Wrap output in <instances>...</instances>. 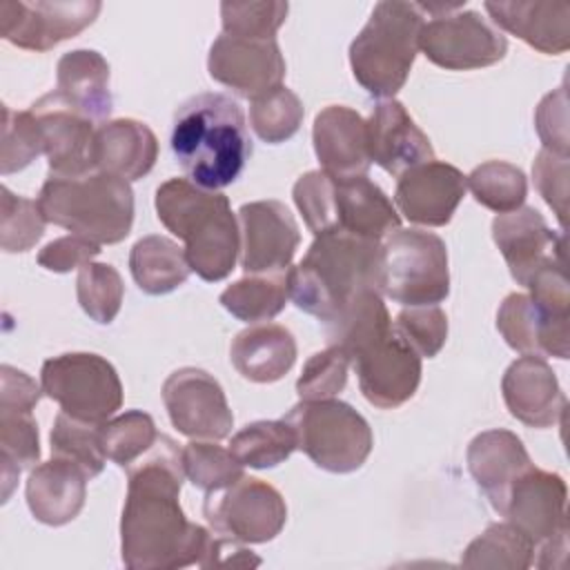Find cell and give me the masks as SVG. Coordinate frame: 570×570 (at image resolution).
<instances>
[{"mask_svg": "<svg viewBox=\"0 0 570 570\" xmlns=\"http://www.w3.org/2000/svg\"><path fill=\"white\" fill-rule=\"evenodd\" d=\"M327 325V345L338 347L350 363L385 338L394 323L383 303V294L365 289L354 296Z\"/></svg>", "mask_w": 570, "mask_h": 570, "instance_id": "cell-32", "label": "cell"}, {"mask_svg": "<svg viewBox=\"0 0 570 570\" xmlns=\"http://www.w3.org/2000/svg\"><path fill=\"white\" fill-rule=\"evenodd\" d=\"M283 421L292 428L296 448L321 470L334 474L354 472L372 452L374 439L367 421L338 399L301 401Z\"/></svg>", "mask_w": 570, "mask_h": 570, "instance_id": "cell-8", "label": "cell"}, {"mask_svg": "<svg viewBox=\"0 0 570 570\" xmlns=\"http://www.w3.org/2000/svg\"><path fill=\"white\" fill-rule=\"evenodd\" d=\"M532 178L537 191L557 214L559 225L563 229L568 214V156L541 149L532 165Z\"/></svg>", "mask_w": 570, "mask_h": 570, "instance_id": "cell-49", "label": "cell"}, {"mask_svg": "<svg viewBox=\"0 0 570 570\" xmlns=\"http://www.w3.org/2000/svg\"><path fill=\"white\" fill-rule=\"evenodd\" d=\"M129 269L136 285L151 296L169 294L189 278L185 249L167 236H145L129 252Z\"/></svg>", "mask_w": 570, "mask_h": 570, "instance_id": "cell-33", "label": "cell"}, {"mask_svg": "<svg viewBox=\"0 0 570 570\" xmlns=\"http://www.w3.org/2000/svg\"><path fill=\"white\" fill-rule=\"evenodd\" d=\"M240 267L245 274L287 272L301 243L298 225L281 200H254L238 209Z\"/></svg>", "mask_w": 570, "mask_h": 570, "instance_id": "cell-17", "label": "cell"}, {"mask_svg": "<svg viewBox=\"0 0 570 570\" xmlns=\"http://www.w3.org/2000/svg\"><path fill=\"white\" fill-rule=\"evenodd\" d=\"M207 71L236 96L254 100L283 85L285 58L276 40L220 33L209 47Z\"/></svg>", "mask_w": 570, "mask_h": 570, "instance_id": "cell-16", "label": "cell"}, {"mask_svg": "<svg viewBox=\"0 0 570 570\" xmlns=\"http://www.w3.org/2000/svg\"><path fill=\"white\" fill-rule=\"evenodd\" d=\"M198 566L200 568H220V566H232V568L249 566L252 568V566H261V559L256 554H252V550H247L243 541L212 530L209 546Z\"/></svg>", "mask_w": 570, "mask_h": 570, "instance_id": "cell-53", "label": "cell"}, {"mask_svg": "<svg viewBox=\"0 0 570 570\" xmlns=\"http://www.w3.org/2000/svg\"><path fill=\"white\" fill-rule=\"evenodd\" d=\"M289 298L287 272L247 274L220 294V305L245 323L269 321L283 312Z\"/></svg>", "mask_w": 570, "mask_h": 570, "instance_id": "cell-35", "label": "cell"}, {"mask_svg": "<svg viewBox=\"0 0 570 570\" xmlns=\"http://www.w3.org/2000/svg\"><path fill=\"white\" fill-rule=\"evenodd\" d=\"M296 450L292 428L281 421H254L240 428L232 441L229 452L243 468L267 470L287 461Z\"/></svg>", "mask_w": 570, "mask_h": 570, "instance_id": "cell-37", "label": "cell"}, {"mask_svg": "<svg viewBox=\"0 0 570 570\" xmlns=\"http://www.w3.org/2000/svg\"><path fill=\"white\" fill-rule=\"evenodd\" d=\"M47 223L98 245H114L129 236L134 225V191L127 180L89 171L85 176H47L38 194Z\"/></svg>", "mask_w": 570, "mask_h": 570, "instance_id": "cell-6", "label": "cell"}, {"mask_svg": "<svg viewBox=\"0 0 570 570\" xmlns=\"http://www.w3.org/2000/svg\"><path fill=\"white\" fill-rule=\"evenodd\" d=\"M350 365L358 376V387L365 401L381 410L403 405L414 396L421 383V356L396 330L356 356Z\"/></svg>", "mask_w": 570, "mask_h": 570, "instance_id": "cell-19", "label": "cell"}, {"mask_svg": "<svg viewBox=\"0 0 570 570\" xmlns=\"http://www.w3.org/2000/svg\"><path fill=\"white\" fill-rule=\"evenodd\" d=\"M158 439L154 419L142 410H127L100 425L105 456L120 468L140 459Z\"/></svg>", "mask_w": 570, "mask_h": 570, "instance_id": "cell-41", "label": "cell"}, {"mask_svg": "<svg viewBox=\"0 0 570 570\" xmlns=\"http://www.w3.org/2000/svg\"><path fill=\"white\" fill-rule=\"evenodd\" d=\"M42 394V385H38L22 370L11 365L0 367V410L31 412Z\"/></svg>", "mask_w": 570, "mask_h": 570, "instance_id": "cell-52", "label": "cell"}, {"mask_svg": "<svg viewBox=\"0 0 570 570\" xmlns=\"http://www.w3.org/2000/svg\"><path fill=\"white\" fill-rule=\"evenodd\" d=\"M468 470L492 508L501 514L510 485L530 465H534L521 443L510 430H485L468 445Z\"/></svg>", "mask_w": 570, "mask_h": 570, "instance_id": "cell-26", "label": "cell"}, {"mask_svg": "<svg viewBox=\"0 0 570 570\" xmlns=\"http://www.w3.org/2000/svg\"><path fill=\"white\" fill-rule=\"evenodd\" d=\"M183 468L191 485L212 492L243 476V465L236 456L214 441L191 439L183 448Z\"/></svg>", "mask_w": 570, "mask_h": 570, "instance_id": "cell-43", "label": "cell"}, {"mask_svg": "<svg viewBox=\"0 0 570 570\" xmlns=\"http://www.w3.org/2000/svg\"><path fill=\"white\" fill-rule=\"evenodd\" d=\"M292 196L314 236L343 232L383 240L401 227L396 207L367 174L336 178L314 169L294 183Z\"/></svg>", "mask_w": 570, "mask_h": 570, "instance_id": "cell-5", "label": "cell"}, {"mask_svg": "<svg viewBox=\"0 0 570 570\" xmlns=\"http://www.w3.org/2000/svg\"><path fill=\"white\" fill-rule=\"evenodd\" d=\"M568 488L557 472L530 465L510 485L503 517L534 546L568 534Z\"/></svg>", "mask_w": 570, "mask_h": 570, "instance_id": "cell-18", "label": "cell"}, {"mask_svg": "<svg viewBox=\"0 0 570 570\" xmlns=\"http://www.w3.org/2000/svg\"><path fill=\"white\" fill-rule=\"evenodd\" d=\"M98 0H2L0 33L27 51H49L62 40L78 36L100 13Z\"/></svg>", "mask_w": 570, "mask_h": 570, "instance_id": "cell-13", "label": "cell"}, {"mask_svg": "<svg viewBox=\"0 0 570 570\" xmlns=\"http://www.w3.org/2000/svg\"><path fill=\"white\" fill-rule=\"evenodd\" d=\"M394 330L419 352V356H436L448 338V316L439 305L403 307L396 314Z\"/></svg>", "mask_w": 570, "mask_h": 570, "instance_id": "cell-48", "label": "cell"}, {"mask_svg": "<svg viewBox=\"0 0 570 570\" xmlns=\"http://www.w3.org/2000/svg\"><path fill=\"white\" fill-rule=\"evenodd\" d=\"M42 392L78 421L102 425L122 405L116 367L91 352H67L47 358L40 370Z\"/></svg>", "mask_w": 570, "mask_h": 570, "instance_id": "cell-10", "label": "cell"}, {"mask_svg": "<svg viewBox=\"0 0 570 570\" xmlns=\"http://www.w3.org/2000/svg\"><path fill=\"white\" fill-rule=\"evenodd\" d=\"M87 481V474L65 459L51 456V461L36 465L24 488L33 519L45 525L73 521L85 505Z\"/></svg>", "mask_w": 570, "mask_h": 570, "instance_id": "cell-27", "label": "cell"}, {"mask_svg": "<svg viewBox=\"0 0 570 570\" xmlns=\"http://www.w3.org/2000/svg\"><path fill=\"white\" fill-rule=\"evenodd\" d=\"M534 125L543 149L568 156V94L563 85L543 96L534 111Z\"/></svg>", "mask_w": 570, "mask_h": 570, "instance_id": "cell-50", "label": "cell"}, {"mask_svg": "<svg viewBox=\"0 0 570 570\" xmlns=\"http://www.w3.org/2000/svg\"><path fill=\"white\" fill-rule=\"evenodd\" d=\"M497 29H503L532 49L559 56L570 47V4L563 0H501L483 2Z\"/></svg>", "mask_w": 570, "mask_h": 570, "instance_id": "cell-25", "label": "cell"}, {"mask_svg": "<svg viewBox=\"0 0 570 570\" xmlns=\"http://www.w3.org/2000/svg\"><path fill=\"white\" fill-rule=\"evenodd\" d=\"M236 372L252 383H274L283 379L296 361V341L278 323L249 325L236 334L229 347Z\"/></svg>", "mask_w": 570, "mask_h": 570, "instance_id": "cell-29", "label": "cell"}, {"mask_svg": "<svg viewBox=\"0 0 570 570\" xmlns=\"http://www.w3.org/2000/svg\"><path fill=\"white\" fill-rule=\"evenodd\" d=\"M163 403L171 425L200 441H220L234 428V414L227 405L220 383L198 367H180L163 383Z\"/></svg>", "mask_w": 570, "mask_h": 570, "instance_id": "cell-14", "label": "cell"}, {"mask_svg": "<svg viewBox=\"0 0 570 570\" xmlns=\"http://www.w3.org/2000/svg\"><path fill=\"white\" fill-rule=\"evenodd\" d=\"M365 122L370 160L387 174L401 176L416 165L434 160L430 138L399 100L385 98L376 102Z\"/></svg>", "mask_w": 570, "mask_h": 570, "instance_id": "cell-22", "label": "cell"}, {"mask_svg": "<svg viewBox=\"0 0 570 570\" xmlns=\"http://www.w3.org/2000/svg\"><path fill=\"white\" fill-rule=\"evenodd\" d=\"M381 294L403 307L436 305L450 294L445 243L421 229H396L381 240Z\"/></svg>", "mask_w": 570, "mask_h": 570, "instance_id": "cell-9", "label": "cell"}, {"mask_svg": "<svg viewBox=\"0 0 570 570\" xmlns=\"http://www.w3.org/2000/svg\"><path fill=\"white\" fill-rule=\"evenodd\" d=\"M171 151L194 185L218 191L232 185L252 156L243 109L225 94H198L174 114Z\"/></svg>", "mask_w": 570, "mask_h": 570, "instance_id": "cell-2", "label": "cell"}, {"mask_svg": "<svg viewBox=\"0 0 570 570\" xmlns=\"http://www.w3.org/2000/svg\"><path fill=\"white\" fill-rule=\"evenodd\" d=\"M40 459L38 423L31 412L0 410V481L2 501H9L22 470Z\"/></svg>", "mask_w": 570, "mask_h": 570, "instance_id": "cell-36", "label": "cell"}, {"mask_svg": "<svg viewBox=\"0 0 570 570\" xmlns=\"http://www.w3.org/2000/svg\"><path fill=\"white\" fill-rule=\"evenodd\" d=\"M419 49L441 69L468 71L503 60L508 40L492 22L481 18V13L459 7L423 22Z\"/></svg>", "mask_w": 570, "mask_h": 570, "instance_id": "cell-12", "label": "cell"}, {"mask_svg": "<svg viewBox=\"0 0 570 570\" xmlns=\"http://www.w3.org/2000/svg\"><path fill=\"white\" fill-rule=\"evenodd\" d=\"M425 11L419 2H376L365 27L350 45L356 82L376 98H394L405 85L419 51Z\"/></svg>", "mask_w": 570, "mask_h": 570, "instance_id": "cell-7", "label": "cell"}, {"mask_svg": "<svg viewBox=\"0 0 570 570\" xmlns=\"http://www.w3.org/2000/svg\"><path fill=\"white\" fill-rule=\"evenodd\" d=\"M289 11L287 2H223L220 22L223 33L252 40H274Z\"/></svg>", "mask_w": 570, "mask_h": 570, "instance_id": "cell-45", "label": "cell"}, {"mask_svg": "<svg viewBox=\"0 0 570 570\" xmlns=\"http://www.w3.org/2000/svg\"><path fill=\"white\" fill-rule=\"evenodd\" d=\"M312 140L323 171L347 178L367 174L370 147L365 118L343 105H330L314 118Z\"/></svg>", "mask_w": 570, "mask_h": 570, "instance_id": "cell-24", "label": "cell"}, {"mask_svg": "<svg viewBox=\"0 0 570 570\" xmlns=\"http://www.w3.org/2000/svg\"><path fill=\"white\" fill-rule=\"evenodd\" d=\"M154 205L158 220L185 243L191 272L207 283L232 274L240 254V229L225 194L187 178H169L156 189Z\"/></svg>", "mask_w": 570, "mask_h": 570, "instance_id": "cell-4", "label": "cell"}, {"mask_svg": "<svg viewBox=\"0 0 570 570\" xmlns=\"http://www.w3.org/2000/svg\"><path fill=\"white\" fill-rule=\"evenodd\" d=\"M127 470L120 517V557L131 570H176L198 566L212 530L191 523L180 508L185 476L183 448L158 434L154 445Z\"/></svg>", "mask_w": 570, "mask_h": 570, "instance_id": "cell-1", "label": "cell"}, {"mask_svg": "<svg viewBox=\"0 0 570 570\" xmlns=\"http://www.w3.org/2000/svg\"><path fill=\"white\" fill-rule=\"evenodd\" d=\"M0 245L9 254L31 249L45 234V216L38 200L16 196L9 187L0 189Z\"/></svg>", "mask_w": 570, "mask_h": 570, "instance_id": "cell-44", "label": "cell"}, {"mask_svg": "<svg viewBox=\"0 0 570 570\" xmlns=\"http://www.w3.org/2000/svg\"><path fill=\"white\" fill-rule=\"evenodd\" d=\"M465 187L474 200L497 214L514 212L528 196L525 174L505 160H488L465 176Z\"/></svg>", "mask_w": 570, "mask_h": 570, "instance_id": "cell-38", "label": "cell"}, {"mask_svg": "<svg viewBox=\"0 0 570 570\" xmlns=\"http://www.w3.org/2000/svg\"><path fill=\"white\" fill-rule=\"evenodd\" d=\"M347 370L350 358L338 347L327 345L323 352L312 354L296 381L301 401L334 399L347 383Z\"/></svg>", "mask_w": 570, "mask_h": 570, "instance_id": "cell-47", "label": "cell"}, {"mask_svg": "<svg viewBox=\"0 0 570 570\" xmlns=\"http://www.w3.org/2000/svg\"><path fill=\"white\" fill-rule=\"evenodd\" d=\"M501 392L510 414L530 428H550L566 414V396L543 356L523 354L503 374Z\"/></svg>", "mask_w": 570, "mask_h": 570, "instance_id": "cell-23", "label": "cell"}, {"mask_svg": "<svg viewBox=\"0 0 570 570\" xmlns=\"http://www.w3.org/2000/svg\"><path fill=\"white\" fill-rule=\"evenodd\" d=\"M287 289L298 309L330 323L361 292H381V240L343 232L314 236L303 261L287 269Z\"/></svg>", "mask_w": 570, "mask_h": 570, "instance_id": "cell-3", "label": "cell"}, {"mask_svg": "<svg viewBox=\"0 0 570 570\" xmlns=\"http://www.w3.org/2000/svg\"><path fill=\"white\" fill-rule=\"evenodd\" d=\"M465 189V176L454 165L434 158L399 176L394 205L414 225L443 227L452 220Z\"/></svg>", "mask_w": 570, "mask_h": 570, "instance_id": "cell-21", "label": "cell"}, {"mask_svg": "<svg viewBox=\"0 0 570 570\" xmlns=\"http://www.w3.org/2000/svg\"><path fill=\"white\" fill-rule=\"evenodd\" d=\"M100 254V245L78 236V234H69V236H60L51 243H47L40 252H38V265L56 272V274H65L71 269H80L82 265L91 263V258H96Z\"/></svg>", "mask_w": 570, "mask_h": 570, "instance_id": "cell-51", "label": "cell"}, {"mask_svg": "<svg viewBox=\"0 0 570 570\" xmlns=\"http://www.w3.org/2000/svg\"><path fill=\"white\" fill-rule=\"evenodd\" d=\"M58 89L78 111L94 122H107L111 114L109 62L94 49L67 51L56 67Z\"/></svg>", "mask_w": 570, "mask_h": 570, "instance_id": "cell-31", "label": "cell"}, {"mask_svg": "<svg viewBox=\"0 0 570 570\" xmlns=\"http://www.w3.org/2000/svg\"><path fill=\"white\" fill-rule=\"evenodd\" d=\"M51 456L78 465L87 479H94L105 468V450L100 441V425L78 421L65 412L53 419Z\"/></svg>", "mask_w": 570, "mask_h": 570, "instance_id": "cell-39", "label": "cell"}, {"mask_svg": "<svg viewBox=\"0 0 570 570\" xmlns=\"http://www.w3.org/2000/svg\"><path fill=\"white\" fill-rule=\"evenodd\" d=\"M534 563V543L510 521L488 525L463 550L461 566L490 570H525Z\"/></svg>", "mask_w": 570, "mask_h": 570, "instance_id": "cell-34", "label": "cell"}, {"mask_svg": "<svg viewBox=\"0 0 570 570\" xmlns=\"http://www.w3.org/2000/svg\"><path fill=\"white\" fill-rule=\"evenodd\" d=\"M492 238L503 254L512 278L519 285L548 265H566V238L548 227L546 218L528 205L514 212L499 214L492 220Z\"/></svg>", "mask_w": 570, "mask_h": 570, "instance_id": "cell-20", "label": "cell"}, {"mask_svg": "<svg viewBox=\"0 0 570 570\" xmlns=\"http://www.w3.org/2000/svg\"><path fill=\"white\" fill-rule=\"evenodd\" d=\"M76 296L82 312L91 321L100 325H109L120 312L125 285L116 267H111L109 263L91 261L78 269Z\"/></svg>", "mask_w": 570, "mask_h": 570, "instance_id": "cell-42", "label": "cell"}, {"mask_svg": "<svg viewBox=\"0 0 570 570\" xmlns=\"http://www.w3.org/2000/svg\"><path fill=\"white\" fill-rule=\"evenodd\" d=\"M305 109L301 98L285 85L258 96L249 105V122L263 142L278 145L289 140L301 122Z\"/></svg>", "mask_w": 570, "mask_h": 570, "instance_id": "cell-40", "label": "cell"}, {"mask_svg": "<svg viewBox=\"0 0 570 570\" xmlns=\"http://www.w3.org/2000/svg\"><path fill=\"white\" fill-rule=\"evenodd\" d=\"M42 138L51 176H85L96 171V122L78 111L60 91H49L29 107Z\"/></svg>", "mask_w": 570, "mask_h": 570, "instance_id": "cell-15", "label": "cell"}, {"mask_svg": "<svg viewBox=\"0 0 570 570\" xmlns=\"http://www.w3.org/2000/svg\"><path fill=\"white\" fill-rule=\"evenodd\" d=\"M42 151L40 129L31 111H13L2 105V145H0V169L2 174H13L24 169Z\"/></svg>", "mask_w": 570, "mask_h": 570, "instance_id": "cell-46", "label": "cell"}, {"mask_svg": "<svg viewBox=\"0 0 570 570\" xmlns=\"http://www.w3.org/2000/svg\"><path fill=\"white\" fill-rule=\"evenodd\" d=\"M497 330L505 343L534 356L568 358V325H554L543 318L528 294H508L497 312Z\"/></svg>", "mask_w": 570, "mask_h": 570, "instance_id": "cell-30", "label": "cell"}, {"mask_svg": "<svg viewBox=\"0 0 570 570\" xmlns=\"http://www.w3.org/2000/svg\"><path fill=\"white\" fill-rule=\"evenodd\" d=\"M158 158V140L154 131L134 118L107 120L96 129L94 163L98 171L114 174L122 180L147 176Z\"/></svg>", "mask_w": 570, "mask_h": 570, "instance_id": "cell-28", "label": "cell"}, {"mask_svg": "<svg viewBox=\"0 0 570 570\" xmlns=\"http://www.w3.org/2000/svg\"><path fill=\"white\" fill-rule=\"evenodd\" d=\"M203 517L218 534L243 543H267L283 530L287 505L274 485L243 474L234 483L207 492Z\"/></svg>", "mask_w": 570, "mask_h": 570, "instance_id": "cell-11", "label": "cell"}]
</instances>
